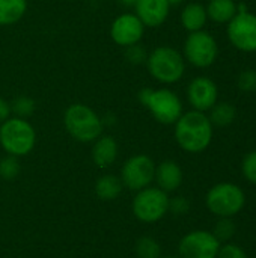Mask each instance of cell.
<instances>
[{
    "label": "cell",
    "mask_w": 256,
    "mask_h": 258,
    "mask_svg": "<svg viewBox=\"0 0 256 258\" xmlns=\"http://www.w3.org/2000/svg\"><path fill=\"white\" fill-rule=\"evenodd\" d=\"M175 125V141L181 150L190 154L205 151L213 141V124L205 112H184Z\"/></svg>",
    "instance_id": "obj_1"
},
{
    "label": "cell",
    "mask_w": 256,
    "mask_h": 258,
    "mask_svg": "<svg viewBox=\"0 0 256 258\" xmlns=\"http://www.w3.org/2000/svg\"><path fill=\"white\" fill-rule=\"evenodd\" d=\"M63 125L68 135L81 144L97 141L104 130L103 118L88 104H69L63 113Z\"/></svg>",
    "instance_id": "obj_2"
},
{
    "label": "cell",
    "mask_w": 256,
    "mask_h": 258,
    "mask_svg": "<svg viewBox=\"0 0 256 258\" xmlns=\"http://www.w3.org/2000/svg\"><path fill=\"white\" fill-rule=\"evenodd\" d=\"M149 76L161 85H174L184 77L186 59L181 51L170 45H158L146 57Z\"/></svg>",
    "instance_id": "obj_3"
},
{
    "label": "cell",
    "mask_w": 256,
    "mask_h": 258,
    "mask_svg": "<svg viewBox=\"0 0 256 258\" xmlns=\"http://www.w3.org/2000/svg\"><path fill=\"white\" fill-rule=\"evenodd\" d=\"M139 101L149 110L152 118L163 125H174L184 113L181 98L169 88H143L139 92Z\"/></svg>",
    "instance_id": "obj_4"
},
{
    "label": "cell",
    "mask_w": 256,
    "mask_h": 258,
    "mask_svg": "<svg viewBox=\"0 0 256 258\" xmlns=\"http://www.w3.org/2000/svg\"><path fill=\"white\" fill-rule=\"evenodd\" d=\"M0 145L9 156H27L36 145V132L27 119L9 116L0 124Z\"/></svg>",
    "instance_id": "obj_5"
},
{
    "label": "cell",
    "mask_w": 256,
    "mask_h": 258,
    "mask_svg": "<svg viewBox=\"0 0 256 258\" xmlns=\"http://www.w3.org/2000/svg\"><path fill=\"white\" fill-rule=\"evenodd\" d=\"M207 209L219 218H234L238 215L244 204L246 195L235 183L223 181L214 184L205 197Z\"/></svg>",
    "instance_id": "obj_6"
},
{
    "label": "cell",
    "mask_w": 256,
    "mask_h": 258,
    "mask_svg": "<svg viewBox=\"0 0 256 258\" xmlns=\"http://www.w3.org/2000/svg\"><path fill=\"white\" fill-rule=\"evenodd\" d=\"M183 56L196 68H210L219 56V44L207 30L190 32L184 41Z\"/></svg>",
    "instance_id": "obj_7"
},
{
    "label": "cell",
    "mask_w": 256,
    "mask_h": 258,
    "mask_svg": "<svg viewBox=\"0 0 256 258\" xmlns=\"http://www.w3.org/2000/svg\"><path fill=\"white\" fill-rule=\"evenodd\" d=\"M169 197L160 187H145L137 190V195L133 200V213L134 216L145 224L158 222L169 212Z\"/></svg>",
    "instance_id": "obj_8"
},
{
    "label": "cell",
    "mask_w": 256,
    "mask_h": 258,
    "mask_svg": "<svg viewBox=\"0 0 256 258\" xmlns=\"http://www.w3.org/2000/svg\"><path fill=\"white\" fill-rule=\"evenodd\" d=\"M229 42L243 53H256V14L237 12L226 24Z\"/></svg>",
    "instance_id": "obj_9"
},
{
    "label": "cell",
    "mask_w": 256,
    "mask_h": 258,
    "mask_svg": "<svg viewBox=\"0 0 256 258\" xmlns=\"http://www.w3.org/2000/svg\"><path fill=\"white\" fill-rule=\"evenodd\" d=\"M155 163L146 154H136L125 160L121 169V181L130 190H140L154 181Z\"/></svg>",
    "instance_id": "obj_10"
},
{
    "label": "cell",
    "mask_w": 256,
    "mask_h": 258,
    "mask_svg": "<svg viewBox=\"0 0 256 258\" xmlns=\"http://www.w3.org/2000/svg\"><path fill=\"white\" fill-rule=\"evenodd\" d=\"M220 245L213 231L195 230L180 240V258H217Z\"/></svg>",
    "instance_id": "obj_11"
},
{
    "label": "cell",
    "mask_w": 256,
    "mask_h": 258,
    "mask_svg": "<svg viewBox=\"0 0 256 258\" xmlns=\"http://www.w3.org/2000/svg\"><path fill=\"white\" fill-rule=\"evenodd\" d=\"M145 29L146 27L134 12H124L112 21L110 38L116 45L127 48L142 41Z\"/></svg>",
    "instance_id": "obj_12"
},
{
    "label": "cell",
    "mask_w": 256,
    "mask_h": 258,
    "mask_svg": "<svg viewBox=\"0 0 256 258\" xmlns=\"http://www.w3.org/2000/svg\"><path fill=\"white\" fill-rule=\"evenodd\" d=\"M187 100L193 110L208 112L219 100V89L213 79L199 76L187 86Z\"/></svg>",
    "instance_id": "obj_13"
},
{
    "label": "cell",
    "mask_w": 256,
    "mask_h": 258,
    "mask_svg": "<svg viewBox=\"0 0 256 258\" xmlns=\"http://www.w3.org/2000/svg\"><path fill=\"white\" fill-rule=\"evenodd\" d=\"M134 14L145 27H160L170 14V5L167 0H136Z\"/></svg>",
    "instance_id": "obj_14"
},
{
    "label": "cell",
    "mask_w": 256,
    "mask_h": 258,
    "mask_svg": "<svg viewBox=\"0 0 256 258\" xmlns=\"http://www.w3.org/2000/svg\"><path fill=\"white\" fill-rule=\"evenodd\" d=\"M183 177L184 175L181 166L174 160H164L158 166H155L154 180L157 183V187H160L166 194L175 192L183 184Z\"/></svg>",
    "instance_id": "obj_15"
},
{
    "label": "cell",
    "mask_w": 256,
    "mask_h": 258,
    "mask_svg": "<svg viewBox=\"0 0 256 258\" xmlns=\"http://www.w3.org/2000/svg\"><path fill=\"white\" fill-rule=\"evenodd\" d=\"M92 160L100 169L110 168L118 159V142L112 136L101 135L97 141L92 142Z\"/></svg>",
    "instance_id": "obj_16"
},
{
    "label": "cell",
    "mask_w": 256,
    "mask_h": 258,
    "mask_svg": "<svg viewBox=\"0 0 256 258\" xmlns=\"http://www.w3.org/2000/svg\"><path fill=\"white\" fill-rule=\"evenodd\" d=\"M180 20H181V24L183 27L190 33V32H198V30H202L208 21V17H207V9L204 5L198 3V2H192V3H187L183 11H181V15H180Z\"/></svg>",
    "instance_id": "obj_17"
},
{
    "label": "cell",
    "mask_w": 256,
    "mask_h": 258,
    "mask_svg": "<svg viewBox=\"0 0 256 258\" xmlns=\"http://www.w3.org/2000/svg\"><path fill=\"white\" fill-rule=\"evenodd\" d=\"M208 20L217 24H228L237 14L235 0H210L205 6Z\"/></svg>",
    "instance_id": "obj_18"
},
{
    "label": "cell",
    "mask_w": 256,
    "mask_h": 258,
    "mask_svg": "<svg viewBox=\"0 0 256 258\" xmlns=\"http://www.w3.org/2000/svg\"><path fill=\"white\" fill-rule=\"evenodd\" d=\"M27 12V0H0V27L18 23Z\"/></svg>",
    "instance_id": "obj_19"
},
{
    "label": "cell",
    "mask_w": 256,
    "mask_h": 258,
    "mask_svg": "<svg viewBox=\"0 0 256 258\" xmlns=\"http://www.w3.org/2000/svg\"><path fill=\"white\" fill-rule=\"evenodd\" d=\"M122 181L119 177L107 174L97 180L95 183V194L103 201H113L122 194Z\"/></svg>",
    "instance_id": "obj_20"
},
{
    "label": "cell",
    "mask_w": 256,
    "mask_h": 258,
    "mask_svg": "<svg viewBox=\"0 0 256 258\" xmlns=\"http://www.w3.org/2000/svg\"><path fill=\"white\" fill-rule=\"evenodd\" d=\"M208 118L213 124V127H228L231 125L237 118V109L232 103L222 101L216 103L208 110Z\"/></svg>",
    "instance_id": "obj_21"
},
{
    "label": "cell",
    "mask_w": 256,
    "mask_h": 258,
    "mask_svg": "<svg viewBox=\"0 0 256 258\" xmlns=\"http://www.w3.org/2000/svg\"><path fill=\"white\" fill-rule=\"evenodd\" d=\"M9 104H11L12 116H18V118H24V119L30 118L36 107L35 100L29 95H18Z\"/></svg>",
    "instance_id": "obj_22"
},
{
    "label": "cell",
    "mask_w": 256,
    "mask_h": 258,
    "mask_svg": "<svg viewBox=\"0 0 256 258\" xmlns=\"http://www.w3.org/2000/svg\"><path fill=\"white\" fill-rule=\"evenodd\" d=\"M136 254L139 258H160L161 255V248H160V243L149 237V236H145V237H140L136 243Z\"/></svg>",
    "instance_id": "obj_23"
},
{
    "label": "cell",
    "mask_w": 256,
    "mask_h": 258,
    "mask_svg": "<svg viewBox=\"0 0 256 258\" xmlns=\"http://www.w3.org/2000/svg\"><path fill=\"white\" fill-rule=\"evenodd\" d=\"M237 227L232 221V218H220L214 227L213 234L220 243H228L234 236H235Z\"/></svg>",
    "instance_id": "obj_24"
},
{
    "label": "cell",
    "mask_w": 256,
    "mask_h": 258,
    "mask_svg": "<svg viewBox=\"0 0 256 258\" xmlns=\"http://www.w3.org/2000/svg\"><path fill=\"white\" fill-rule=\"evenodd\" d=\"M20 171H21V166H20L18 157L8 154L6 157L0 159V177L3 180H14V178H17Z\"/></svg>",
    "instance_id": "obj_25"
},
{
    "label": "cell",
    "mask_w": 256,
    "mask_h": 258,
    "mask_svg": "<svg viewBox=\"0 0 256 258\" xmlns=\"http://www.w3.org/2000/svg\"><path fill=\"white\" fill-rule=\"evenodd\" d=\"M241 174H243V177L249 183L256 184V150L255 151L247 153L243 157V162H241Z\"/></svg>",
    "instance_id": "obj_26"
},
{
    "label": "cell",
    "mask_w": 256,
    "mask_h": 258,
    "mask_svg": "<svg viewBox=\"0 0 256 258\" xmlns=\"http://www.w3.org/2000/svg\"><path fill=\"white\" fill-rule=\"evenodd\" d=\"M237 86L243 92H253L256 91V70H243L237 77Z\"/></svg>",
    "instance_id": "obj_27"
},
{
    "label": "cell",
    "mask_w": 256,
    "mask_h": 258,
    "mask_svg": "<svg viewBox=\"0 0 256 258\" xmlns=\"http://www.w3.org/2000/svg\"><path fill=\"white\" fill-rule=\"evenodd\" d=\"M125 57L130 63L133 65H142L146 62V57H148V51L145 50L143 45L139 44H134V45H130L125 48Z\"/></svg>",
    "instance_id": "obj_28"
},
{
    "label": "cell",
    "mask_w": 256,
    "mask_h": 258,
    "mask_svg": "<svg viewBox=\"0 0 256 258\" xmlns=\"http://www.w3.org/2000/svg\"><path fill=\"white\" fill-rule=\"evenodd\" d=\"M217 258H249L246 251L237 243H222Z\"/></svg>",
    "instance_id": "obj_29"
},
{
    "label": "cell",
    "mask_w": 256,
    "mask_h": 258,
    "mask_svg": "<svg viewBox=\"0 0 256 258\" xmlns=\"http://www.w3.org/2000/svg\"><path fill=\"white\" fill-rule=\"evenodd\" d=\"M190 210V201L186 197H175L169 200V212L177 216L186 215Z\"/></svg>",
    "instance_id": "obj_30"
},
{
    "label": "cell",
    "mask_w": 256,
    "mask_h": 258,
    "mask_svg": "<svg viewBox=\"0 0 256 258\" xmlns=\"http://www.w3.org/2000/svg\"><path fill=\"white\" fill-rule=\"evenodd\" d=\"M9 116H12V113H11V104L5 98L0 97V124L5 122Z\"/></svg>",
    "instance_id": "obj_31"
},
{
    "label": "cell",
    "mask_w": 256,
    "mask_h": 258,
    "mask_svg": "<svg viewBox=\"0 0 256 258\" xmlns=\"http://www.w3.org/2000/svg\"><path fill=\"white\" fill-rule=\"evenodd\" d=\"M121 5H124V6H134V3H136V0H118Z\"/></svg>",
    "instance_id": "obj_32"
},
{
    "label": "cell",
    "mask_w": 256,
    "mask_h": 258,
    "mask_svg": "<svg viewBox=\"0 0 256 258\" xmlns=\"http://www.w3.org/2000/svg\"><path fill=\"white\" fill-rule=\"evenodd\" d=\"M167 3L170 5V8H174V6H180V5H183V3H184V0H167Z\"/></svg>",
    "instance_id": "obj_33"
},
{
    "label": "cell",
    "mask_w": 256,
    "mask_h": 258,
    "mask_svg": "<svg viewBox=\"0 0 256 258\" xmlns=\"http://www.w3.org/2000/svg\"><path fill=\"white\" fill-rule=\"evenodd\" d=\"M161 258V257H160ZM164 258H180V257H164Z\"/></svg>",
    "instance_id": "obj_34"
},
{
    "label": "cell",
    "mask_w": 256,
    "mask_h": 258,
    "mask_svg": "<svg viewBox=\"0 0 256 258\" xmlns=\"http://www.w3.org/2000/svg\"><path fill=\"white\" fill-rule=\"evenodd\" d=\"M255 70H256V68H255Z\"/></svg>",
    "instance_id": "obj_35"
}]
</instances>
